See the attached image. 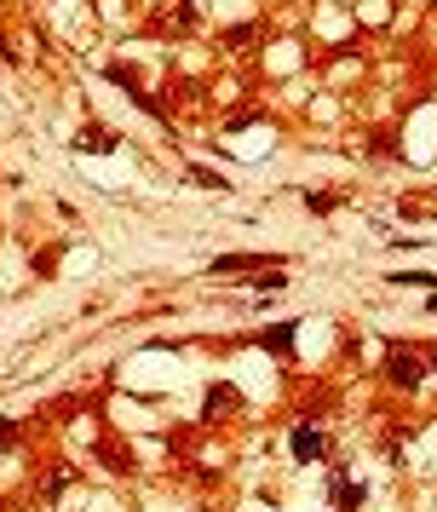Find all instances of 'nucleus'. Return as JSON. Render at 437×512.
Masks as SVG:
<instances>
[{
    "instance_id": "obj_4",
    "label": "nucleus",
    "mask_w": 437,
    "mask_h": 512,
    "mask_svg": "<svg viewBox=\"0 0 437 512\" xmlns=\"http://www.w3.org/2000/svg\"><path fill=\"white\" fill-rule=\"evenodd\" d=\"M196 29V6L190 0H167L150 12V35H190Z\"/></svg>"
},
{
    "instance_id": "obj_14",
    "label": "nucleus",
    "mask_w": 437,
    "mask_h": 512,
    "mask_svg": "<svg viewBox=\"0 0 437 512\" xmlns=\"http://www.w3.org/2000/svg\"><path fill=\"white\" fill-rule=\"evenodd\" d=\"M18 438H23L18 420H0V455H12V449H18Z\"/></svg>"
},
{
    "instance_id": "obj_6",
    "label": "nucleus",
    "mask_w": 437,
    "mask_h": 512,
    "mask_svg": "<svg viewBox=\"0 0 437 512\" xmlns=\"http://www.w3.org/2000/svg\"><path fill=\"white\" fill-rule=\"evenodd\" d=\"M294 340H299V323H276L259 334V346L271 351V357H282V363H294Z\"/></svg>"
},
{
    "instance_id": "obj_5",
    "label": "nucleus",
    "mask_w": 437,
    "mask_h": 512,
    "mask_svg": "<svg viewBox=\"0 0 437 512\" xmlns=\"http://www.w3.org/2000/svg\"><path fill=\"white\" fill-rule=\"evenodd\" d=\"M276 254H219L207 259V277H248V271H265Z\"/></svg>"
},
{
    "instance_id": "obj_17",
    "label": "nucleus",
    "mask_w": 437,
    "mask_h": 512,
    "mask_svg": "<svg viewBox=\"0 0 437 512\" xmlns=\"http://www.w3.org/2000/svg\"><path fill=\"white\" fill-rule=\"evenodd\" d=\"M426 311H432V317H437V294H432V300H426Z\"/></svg>"
},
{
    "instance_id": "obj_13",
    "label": "nucleus",
    "mask_w": 437,
    "mask_h": 512,
    "mask_svg": "<svg viewBox=\"0 0 437 512\" xmlns=\"http://www.w3.org/2000/svg\"><path fill=\"white\" fill-rule=\"evenodd\" d=\"M386 282H397V288H426V294H437V277H432V271H391Z\"/></svg>"
},
{
    "instance_id": "obj_1",
    "label": "nucleus",
    "mask_w": 437,
    "mask_h": 512,
    "mask_svg": "<svg viewBox=\"0 0 437 512\" xmlns=\"http://www.w3.org/2000/svg\"><path fill=\"white\" fill-rule=\"evenodd\" d=\"M288 455H294L299 466H317L334 455V438H328V426H317V420H299L294 438H288Z\"/></svg>"
},
{
    "instance_id": "obj_8",
    "label": "nucleus",
    "mask_w": 437,
    "mask_h": 512,
    "mask_svg": "<svg viewBox=\"0 0 437 512\" xmlns=\"http://www.w3.org/2000/svg\"><path fill=\"white\" fill-rule=\"evenodd\" d=\"M92 449H98V461L110 466V472H133V455L121 449V438H110V432H104V438L92 443Z\"/></svg>"
},
{
    "instance_id": "obj_3",
    "label": "nucleus",
    "mask_w": 437,
    "mask_h": 512,
    "mask_svg": "<svg viewBox=\"0 0 437 512\" xmlns=\"http://www.w3.org/2000/svg\"><path fill=\"white\" fill-rule=\"evenodd\" d=\"M328 507L334 512H363L368 507V484H357L345 466H334V472H328Z\"/></svg>"
},
{
    "instance_id": "obj_7",
    "label": "nucleus",
    "mask_w": 437,
    "mask_h": 512,
    "mask_svg": "<svg viewBox=\"0 0 437 512\" xmlns=\"http://www.w3.org/2000/svg\"><path fill=\"white\" fill-rule=\"evenodd\" d=\"M225 415H236V386H207V403H202V420L213 426V420H225Z\"/></svg>"
},
{
    "instance_id": "obj_10",
    "label": "nucleus",
    "mask_w": 437,
    "mask_h": 512,
    "mask_svg": "<svg viewBox=\"0 0 437 512\" xmlns=\"http://www.w3.org/2000/svg\"><path fill=\"white\" fill-rule=\"evenodd\" d=\"M184 179H190V185H202V190H230L225 173H213V167H202V162H184Z\"/></svg>"
},
{
    "instance_id": "obj_2",
    "label": "nucleus",
    "mask_w": 437,
    "mask_h": 512,
    "mask_svg": "<svg viewBox=\"0 0 437 512\" xmlns=\"http://www.w3.org/2000/svg\"><path fill=\"white\" fill-rule=\"evenodd\" d=\"M386 380L397 392H420V380H426V357H414L409 346H391L386 351Z\"/></svg>"
},
{
    "instance_id": "obj_9",
    "label": "nucleus",
    "mask_w": 437,
    "mask_h": 512,
    "mask_svg": "<svg viewBox=\"0 0 437 512\" xmlns=\"http://www.w3.org/2000/svg\"><path fill=\"white\" fill-rule=\"evenodd\" d=\"M248 288H253V294H282V288H288V271H282V265H265V271H248Z\"/></svg>"
},
{
    "instance_id": "obj_11",
    "label": "nucleus",
    "mask_w": 437,
    "mask_h": 512,
    "mask_svg": "<svg viewBox=\"0 0 437 512\" xmlns=\"http://www.w3.org/2000/svg\"><path fill=\"white\" fill-rule=\"evenodd\" d=\"M305 208H311V213L322 219V213L345 208V190H305Z\"/></svg>"
},
{
    "instance_id": "obj_12",
    "label": "nucleus",
    "mask_w": 437,
    "mask_h": 512,
    "mask_svg": "<svg viewBox=\"0 0 437 512\" xmlns=\"http://www.w3.org/2000/svg\"><path fill=\"white\" fill-rule=\"evenodd\" d=\"M75 150H115V133L110 127H87V133H75Z\"/></svg>"
},
{
    "instance_id": "obj_15",
    "label": "nucleus",
    "mask_w": 437,
    "mask_h": 512,
    "mask_svg": "<svg viewBox=\"0 0 437 512\" xmlns=\"http://www.w3.org/2000/svg\"><path fill=\"white\" fill-rule=\"evenodd\" d=\"M253 35H259V24H236V29H225V47H248Z\"/></svg>"
},
{
    "instance_id": "obj_18",
    "label": "nucleus",
    "mask_w": 437,
    "mask_h": 512,
    "mask_svg": "<svg viewBox=\"0 0 437 512\" xmlns=\"http://www.w3.org/2000/svg\"><path fill=\"white\" fill-rule=\"evenodd\" d=\"M0 6H6V0H0Z\"/></svg>"
},
{
    "instance_id": "obj_16",
    "label": "nucleus",
    "mask_w": 437,
    "mask_h": 512,
    "mask_svg": "<svg viewBox=\"0 0 437 512\" xmlns=\"http://www.w3.org/2000/svg\"><path fill=\"white\" fill-rule=\"evenodd\" d=\"M420 351H426V369H437V346H420Z\"/></svg>"
}]
</instances>
